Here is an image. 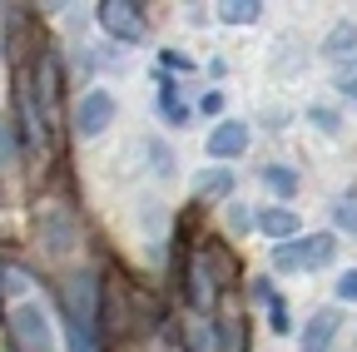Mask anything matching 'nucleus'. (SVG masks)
<instances>
[{"mask_svg": "<svg viewBox=\"0 0 357 352\" xmlns=\"http://www.w3.org/2000/svg\"><path fill=\"white\" fill-rule=\"evenodd\" d=\"M95 273H75L65 288V313H70V352H95Z\"/></svg>", "mask_w": 357, "mask_h": 352, "instance_id": "nucleus-1", "label": "nucleus"}, {"mask_svg": "<svg viewBox=\"0 0 357 352\" xmlns=\"http://www.w3.org/2000/svg\"><path fill=\"white\" fill-rule=\"evenodd\" d=\"M333 258H337V238L333 234H307V238H293V243H283L273 253V263L283 273H318Z\"/></svg>", "mask_w": 357, "mask_h": 352, "instance_id": "nucleus-2", "label": "nucleus"}, {"mask_svg": "<svg viewBox=\"0 0 357 352\" xmlns=\"http://www.w3.org/2000/svg\"><path fill=\"white\" fill-rule=\"evenodd\" d=\"M10 337H15V347H20V352H55L50 313H45L35 298L15 303V313H10Z\"/></svg>", "mask_w": 357, "mask_h": 352, "instance_id": "nucleus-3", "label": "nucleus"}, {"mask_svg": "<svg viewBox=\"0 0 357 352\" xmlns=\"http://www.w3.org/2000/svg\"><path fill=\"white\" fill-rule=\"evenodd\" d=\"M114 90H89L79 105H75V135L79 139H95V135H105V129L114 124Z\"/></svg>", "mask_w": 357, "mask_h": 352, "instance_id": "nucleus-4", "label": "nucleus"}, {"mask_svg": "<svg viewBox=\"0 0 357 352\" xmlns=\"http://www.w3.org/2000/svg\"><path fill=\"white\" fill-rule=\"evenodd\" d=\"M95 15H100V25H105L114 40H124V45H134V40L144 35V15L134 10V6H124V0H105Z\"/></svg>", "mask_w": 357, "mask_h": 352, "instance_id": "nucleus-5", "label": "nucleus"}, {"mask_svg": "<svg viewBox=\"0 0 357 352\" xmlns=\"http://www.w3.org/2000/svg\"><path fill=\"white\" fill-rule=\"evenodd\" d=\"M337 313L333 307H318V313L307 318V328H303V337H298V352H333V342H337Z\"/></svg>", "mask_w": 357, "mask_h": 352, "instance_id": "nucleus-6", "label": "nucleus"}, {"mask_svg": "<svg viewBox=\"0 0 357 352\" xmlns=\"http://www.w3.org/2000/svg\"><path fill=\"white\" fill-rule=\"evenodd\" d=\"M248 149V124L243 119H223L213 135H208V154L213 159H238Z\"/></svg>", "mask_w": 357, "mask_h": 352, "instance_id": "nucleus-7", "label": "nucleus"}, {"mask_svg": "<svg viewBox=\"0 0 357 352\" xmlns=\"http://www.w3.org/2000/svg\"><path fill=\"white\" fill-rule=\"evenodd\" d=\"M323 60L328 65H357V25L352 20H337L323 40Z\"/></svg>", "mask_w": 357, "mask_h": 352, "instance_id": "nucleus-8", "label": "nucleus"}, {"mask_svg": "<svg viewBox=\"0 0 357 352\" xmlns=\"http://www.w3.org/2000/svg\"><path fill=\"white\" fill-rule=\"evenodd\" d=\"M253 224H258V234H268V238H298V208H283V204L258 208Z\"/></svg>", "mask_w": 357, "mask_h": 352, "instance_id": "nucleus-9", "label": "nucleus"}, {"mask_svg": "<svg viewBox=\"0 0 357 352\" xmlns=\"http://www.w3.org/2000/svg\"><path fill=\"white\" fill-rule=\"evenodd\" d=\"M35 109H40V119H55V60H40V79H35Z\"/></svg>", "mask_w": 357, "mask_h": 352, "instance_id": "nucleus-10", "label": "nucleus"}, {"mask_svg": "<svg viewBox=\"0 0 357 352\" xmlns=\"http://www.w3.org/2000/svg\"><path fill=\"white\" fill-rule=\"evenodd\" d=\"M253 303H263V307H268V323H273V332H288V313H283V298L273 293V283H268V278H258V283H253Z\"/></svg>", "mask_w": 357, "mask_h": 352, "instance_id": "nucleus-11", "label": "nucleus"}, {"mask_svg": "<svg viewBox=\"0 0 357 352\" xmlns=\"http://www.w3.org/2000/svg\"><path fill=\"white\" fill-rule=\"evenodd\" d=\"M263 184L273 189L278 199H293V194H298V169H288V164H268V169H263Z\"/></svg>", "mask_w": 357, "mask_h": 352, "instance_id": "nucleus-12", "label": "nucleus"}, {"mask_svg": "<svg viewBox=\"0 0 357 352\" xmlns=\"http://www.w3.org/2000/svg\"><path fill=\"white\" fill-rule=\"evenodd\" d=\"M263 6H253V0H229V6H218V20L223 25H258Z\"/></svg>", "mask_w": 357, "mask_h": 352, "instance_id": "nucleus-13", "label": "nucleus"}, {"mask_svg": "<svg viewBox=\"0 0 357 352\" xmlns=\"http://www.w3.org/2000/svg\"><path fill=\"white\" fill-rule=\"evenodd\" d=\"M333 224H337L342 234H357V189L342 194V199L333 204Z\"/></svg>", "mask_w": 357, "mask_h": 352, "instance_id": "nucleus-14", "label": "nucleus"}, {"mask_svg": "<svg viewBox=\"0 0 357 352\" xmlns=\"http://www.w3.org/2000/svg\"><path fill=\"white\" fill-rule=\"evenodd\" d=\"M234 189V169H208L199 179V194H229Z\"/></svg>", "mask_w": 357, "mask_h": 352, "instance_id": "nucleus-15", "label": "nucleus"}, {"mask_svg": "<svg viewBox=\"0 0 357 352\" xmlns=\"http://www.w3.org/2000/svg\"><path fill=\"white\" fill-rule=\"evenodd\" d=\"M144 154H149V164H154L159 179H169V174H174V154H169L159 139H144Z\"/></svg>", "mask_w": 357, "mask_h": 352, "instance_id": "nucleus-16", "label": "nucleus"}, {"mask_svg": "<svg viewBox=\"0 0 357 352\" xmlns=\"http://www.w3.org/2000/svg\"><path fill=\"white\" fill-rule=\"evenodd\" d=\"M189 288H194L189 298H194L199 307H208V303H213V288H208V268H204V263H194V273H189Z\"/></svg>", "mask_w": 357, "mask_h": 352, "instance_id": "nucleus-17", "label": "nucleus"}, {"mask_svg": "<svg viewBox=\"0 0 357 352\" xmlns=\"http://www.w3.org/2000/svg\"><path fill=\"white\" fill-rule=\"evenodd\" d=\"M307 124H318L323 135H337V129H342V119H337L328 105H307Z\"/></svg>", "mask_w": 357, "mask_h": 352, "instance_id": "nucleus-18", "label": "nucleus"}, {"mask_svg": "<svg viewBox=\"0 0 357 352\" xmlns=\"http://www.w3.org/2000/svg\"><path fill=\"white\" fill-rule=\"evenodd\" d=\"M0 283H6V293H15V298L25 303V293H30V278H25L20 268H6V273H0Z\"/></svg>", "mask_w": 357, "mask_h": 352, "instance_id": "nucleus-19", "label": "nucleus"}, {"mask_svg": "<svg viewBox=\"0 0 357 352\" xmlns=\"http://www.w3.org/2000/svg\"><path fill=\"white\" fill-rule=\"evenodd\" d=\"M159 109H164V119H169V124H184V114H189V109H184V100H174L169 90L159 95Z\"/></svg>", "mask_w": 357, "mask_h": 352, "instance_id": "nucleus-20", "label": "nucleus"}, {"mask_svg": "<svg viewBox=\"0 0 357 352\" xmlns=\"http://www.w3.org/2000/svg\"><path fill=\"white\" fill-rule=\"evenodd\" d=\"M337 298H342V303H357V268H347V273L337 278Z\"/></svg>", "mask_w": 357, "mask_h": 352, "instance_id": "nucleus-21", "label": "nucleus"}, {"mask_svg": "<svg viewBox=\"0 0 357 352\" xmlns=\"http://www.w3.org/2000/svg\"><path fill=\"white\" fill-rule=\"evenodd\" d=\"M229 224H234V229H248V224H253V213H248V204H234V213H229Z\"/></svg>", "mask_w": 357, "mask_h": 352, "instance_id": "nucleus-22", "label": "nucleus"}, {"mask_svg": "<svg viewBox=\"0 0 357 352\" xmlns=\"http://www.w3.org/2000/svg\"><path fill=\"white\" fill-rule=\"evenodd\" d=\"M337 90H342L347 100H357V75H352V79H342V84H337Z\"/></svg>", "mask_w": 357, "mask_h": 352, "instance_id": "nucleus-23", "label": "nucleus"}]
</instances>
